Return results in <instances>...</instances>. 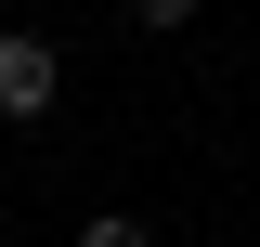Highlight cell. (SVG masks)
Returning a JSON list of instances; mask_svg holds the SVG:
<instances>
[{
    "instance_id": "obj_3",
    "label": "cell",
    "mask_w": 260,
    "mask_h": 247,
    "mask_svg": "<svg viewBox=\"0 0 260 247\" xmlns=\"http://www.w3.org/2000/svg\"><path fill=\"white\" fill-rule=\"evenodd\" d=\"M130 26H156V39H169V26H195V0H130Z\"/></svg>"
},
{
    "instance_id": "obj_1",
    "label": "cell",
    "mask_w": 260,
    "mask_h": 247,
    "mask_svg": "<svg viewBox=\"0 0 260 247\" xmlns=\"http://www.w3.org/2000/svg\"><path fill=\"white\" fill-rule=\"evenodd\" d=\"M52 104H65V52L13 26V39H0V117H13V130H39Z\"/></svg>"
},
{
    "instance_id": "obj_2",
    "label": "cell",
    "mask_w": 260,
    "mask_h": 247,
    "mask_svg": "<svg viewBox=\"0 0 260 247\" xmlns=\"http://www.w3.org/2000/svg\"><path fill=\"white\" fill-rule=\"evenodd\" d=\"M78 247H156V234H143L130 208H91V221H78Z\"/></svg>"
}]
</instances>
